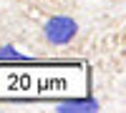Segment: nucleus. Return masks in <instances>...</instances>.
Returning a JSON list of instances; mask_svg holds the SVG:
<instances>
[{
  "label": "nucleus",
  "mask_w": 126,
  "mask_h": 113,
  "mask_svg": "<svg viewBox=\"0 0 126 113\" xmlns=\"http://www.w3.org/2000/svg\"><path fill=\"white\" fill-rule=\"evenodd\" d=\"M78 35V23L68 15H53L43 23V40L48 45H68L73 43V38Z\"/></svg>",
  "instance_id": "nucleus-1"
},
{
  "label": "nucleus",
  "mask_w": 126,
  "mask_h": 113,
  "mask_svg": "<svg viewBox=\"0 0 126 113\" xmlns=\"http://www.w3.org/2000/svg\"><path fill=\"white\" fill-rule=\"evenodd\" d=\"M96 103H63L61 111H96Z\"/></svg>",
  "instance_id": "nucleus-2"
}]
</instances>
